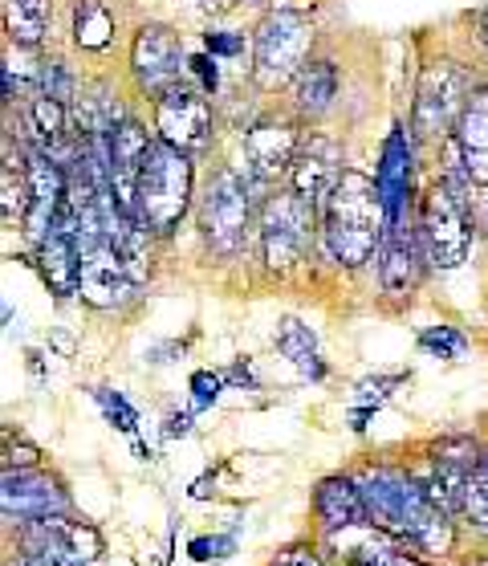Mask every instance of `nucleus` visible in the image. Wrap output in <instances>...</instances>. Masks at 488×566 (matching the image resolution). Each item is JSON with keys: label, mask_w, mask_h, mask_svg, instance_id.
I'll return each mask as SVG.
<instances>
[{"label": "nucleus", "mask_w": 488, "mask_h": 566, "mask_svg": "<svg viewBox=\"0 0 488 566\" xmlns=\"http://www.w3.org/2000/svg\"><path fill=\"white\" fill-rule=\"evenodd\" d=\"M386 232V205L374 176L347 168L330 200L321 205V245L335 265L359 270L379 253Z\"/></svg>", "instance_id": "obj_1"}, {"label": "nucleus", "mask_w": 488, "mask_h": 566, "mask_svg": "<svg viewBox=\"0 0 488 566\" xmlns=\"http://www.w3.org/2000/svg\"><path fill=\"white\" fill-rule=\"evenodd\" d=\"M192 155L176 151L163 139H155L142 155L139 184H135V220L151 237H168L192 208Z\"/></svg>", "instance_id": "obj_2"}, {"label": "nucleus", "mask_w": 488, "mask_h": 566, "mask_svg": "<svg viewBox=\"0 0 488 566\" xmlns=\"http://www.w3.org/2000/svg\"><path fill=\"white\" fill-rule=\"evenodd\" d=\"M480 86L476 74L456 57H427L420 77H415V98H412V130L415 143H444L452 139V130L460 123L464 106Z\"/></svg>", "instance_id": "obj_3"}, {"label": "nucleus", "mask_w": 488, "mask_h": 566, "mask_svg": "<svg viewBox=\"0 0 488 566\" xmlns=\"http://www.w3.org/2000/svg\"><path fill=\"white\" fill-rule=\"evenodd\" d=\"M314 21L301 9H269L253 29V65L248 77L261 94H277L294 86L297 70L309 62L314 50Z\"/></svg>", "instance_id": "obj_4"}, {"label": "nucleus", "mask_w": 488, "mask_h": 566, "mask_svg": "<svg viewBox=\"0 0 488 566\" xmlns=\"http://www.w3.org/2000/svg\"><path fill=\"white\" fill-rule=\"evenodd\" d=\"M420 237L427 249V265L432 270H460L473 249V208H468V192L452 188L448 180L427 184L420 196Z\"/></svg>", "instance_id": "obj_5"}, {"label": "nucleus", "mask_w": 488, "mask_h": 566, "mask_svg": "<svg viewBox=\"0 0 488 566\" xmlns=\"http://www.w3.org/2000/svg\"><path fill=\"white\" fill-rule=\"evenodd\" d=\"M257 196H253V176L236 168H220L204 188V205H200V232L204 245L216 258H236L248 241L253 217H257Z\"/></svg>", "instance_id": "obj_6"}, {"label": "nucleus", "mask_w": 488, "mask_h": 566, "mask_svg": "<svg viewBox=\"0 0 488 566\" xmlns=\"http://www.w3.org/2000/svg\"><path fill=\"white\" fill-rule=\"evenodd\" d=\"M318 232V208L301 200L294 188H277L273 196L261 200L257 212V241L261 261L273 273H289L297 261L306 258L309 241Z\"/></svg>", "instance_id": "obj_7"}, {"label": "nucleus", "mask_w": 488, "mask_h": 566, "mask_svg": "<svg viewBox=\"0 0 488 566\" xmlns=\"http://www.w3.org/2000/svg\"><path fill=\"white\" fill-rule=\"evenodd\" d=\"M354 481H359L362 502H367V526H379L403 542L412 538L415 517L424 514L427 505L424 485L412 473L391 469V464H371Z\"/></svg>", "instance_id": "obj_8"}, {"label": "nucleus", "mask_w": 488, "mask_h": 566, "mask_svg": "<svg viewBox=\"0 0 488 566\" xmlns=\"http://www.w3.org/2000/svg\"><path fill=\"white\" fill-rule=\"evenodd\" d=\"M127 70L135 91L147 94V98H163L168 91H176L188 74V50H183V38L171 25H159V21H147V25L135 29L127 53Z\"/></svg>", "instance_id": "obj_9"}, {"label": "nucleus", "mask_w": 488, "mask_h": 566, "mask_svg": "<svg viewBox=\"0 0 488 566\" xmlns=\"http://www.w3.org/2000/svg\"><path fill=\"white\" fill-rule=\"evenodd\" d=\"M17 546L25 558H41L50 566H91L103 558V534L91 522H74L65 514L38 517L17 526Z\"/></svg>", "instance_id": "obj_10"}, {"label": "nucleus", "mask_w": 488, "mask_h": 566, "mask_svg": "<svg viewBox=\"0 0 488 566\" xmlns=\"http://www.w3.org/2000/svg\"><path fill=\"white\" fill-rule=\"evenodd\" d=\"M155 139L183 155H204L216 139V115L200 86L180 82L176 91L155 98Z\"/></svg>", "instance_id": "obj_11"}, {"label": "nucleus", "mask_w": 488, "mask_h": 566, "mask_svg": "<svg viewBox=\"0 0 488 566\" xmlns=\"http://www.w3.org/2000/svg\"><path fill=\"white\" fill-rule=\"evenodd\" d=\"M301 118L289 115H261L257 123H248L241 135V151H244V171L253 180L269 184L289 176L297 159V147H301Z\"/></svg>", "instance_id": "obj_12"}, {"label": "nucleus", "mask_w": 488, "mask_h": 566, "mask_svg": "<svg viewBox=\"0 0 488 566\" xmlns=\"http://www.w3.org/2000/svg\"><path fill=\"white\" fill-rule=\"evenodd\" d=\"M82 253V277H77V297L94 310H118L127 306L139 282L135 273L127 270V261L118 253V245L110 237H98V241H86L77 245Z\"/></svg>", "instance_id": "obj_13"}, {"label": "nucleus", "mask_w": 488, "mask_h": 566, "mask_svg": "<svg viewBox=\"0 0 488 566\" xmlns=\"http://www.w3.org/2000/svg\"><path fill=\"white\" fill-rule=\"evenodd\" d=\"M342 176H347V168H342V143L335 135H326V130H306L301 147H297L294 168L285 176V188H294L301 200L321 208Z\"/></svg>", "instance_id": "obj_14"}, {"label": "nucleus", "mask_w": 488, "mask_h": 566, "mask_svg": "<svg viewBox=\"0 0 488 566\" xmlns=\"http://www.w3.org/2000/svg\"><path fill=\"white\" fill-rule=\"evenodd\" d=\"M427 265V249L424 237H420V220L412 224V217L391 220L383 232V245H379V282H383V294L391 297H407L415 294V285L424 277Z\"/></svg>", "instance_id": "obj_15"}, {"label": "nucleus", "mask_w": 488, "mask_h": 566, "mask_svg": "<svg viewBox=\"0 0 488 566\" xmlns=\"http://www.w3.org/2000/svg\"><path fill=\"white\" fill-rule=\"evenodd\" d=\"M0 505H4V522H38V517L65 514L62 481L50 476L45 469H21V473H4V490H0Z\"/></svg>", "instance_id": "obj_16"}, {"label": "nucleus", "mask_w": 488, "mask_h": 566, "mask_svg": "<svg viewBox=\"0 0 488 566\" xmlns=\"http://www.w3.org/2000/svg\"><path fill=\"white\" fill-rule=\"evenodd\" d=\"M33 261H38L41 282L50 285V294L74 297L77 277H82V253H77V232H74V212L70 205L62 208V217L53 224V232L33 245Z\"/></svg>", "instance_id": "obj_17"}, {"label": "nucleus", "mask_w": 488, "mask_h": 566, "mask_svg": "<svg viewBox=\"0 0 488 566\" xmlns=\"http://www.w3.org/2000/svg\"><path fill=\"white\" fill-rule=\"evenodd\" d=\"M412 130L395 127L391 139L383 143V159L374 168V184L383 192L386 205V224L391 220L412 217V176H415V147H412Z\"/></svg>", "instance_id": "obj_18"}, {"label": "nucleus", "mask_w": 488, "mask_h": 566, "mask_svg": "<svg viewBox=\"0 0 488 566\" xmlns=\"http://www.w3.org/2000/svg\"><path fill=\"white\" fill-rule=\"evenodd\" d=\"M452 143L460 147L464 171L473 188H488V82H480L464 106L460 123L452 130Z\"/></svg>", "instance_id": "obj_19"}, {"label": "nucleus", "mask_w": 488, "mask_h": 566, "mask_svg": "<svg viewBox=\"0 0 488 566\" xmlns=\"http://www.w3.org/2000/svg\"><path fill=\"white\" fill-rule=\"evenodd\" d=\"M314 517L326 534H347L367 526V502L354 476H326L314 490Z\"/></svg>", "instance_id": "obj_20"}, {"label": "nucleus", "mask_w": 488, "mask_h": 566, "mask_svg": "<svg viewBox=\"0 0 488 566\" xmlns=\"http://www.w3.org/2000/svg\"><path fill=\"white\" fill-rule=\"evenodd\" d=\"M294 115L297 118H321L330 115L338 103V91H342V74H338L335 57H309L294 77Z\"/></svg>", "instance_id": "obj_21"}, {"label": "nucleus", "mask_w": 488, "mask_h": 566, "mask_svg": "<svg viewBox=\"0 0 488 566\" xmlns=\"http://www.w3.org/2000/svg\"><path fill=\"white\" fill-rule=\"evenodd\" d=\"M33 188H29V155L13 147V135H4V168H0V208L9 229H25Z\"/></svg>", "instance_id": "obj_22"}, {"label": "nucleus", "mask_w": 488, "mask_h": 566, "mask_svg": "<svg viewBox=\"0 0 488 566\" xmlns=\"http://www.w3.org/2000/svg\"><path fill=\"white\" fill-rule=\"evenodd\" d=\"M118 17L106 0H74V13H70V38L77 50L103 53L115 45Z\"/></svg>", "instance_id": "obj_23"}, {"label": "nucleus", "mask_w": 488, "mask_h": 566, "mask_svg": "<svg viewBox=\"0 0 488 566\" xmlns=\"http://www.w3.org/2000/svg\"><path fill=\"white\" fill-rule=\"evenodd\" d=\"M25 123H29V130H33V147H45V151H57V147L74 135L70 103H57L50 94H33V98H29Z\"/></svg>", "instance_id": "obj_24"}, {"label": "nucleus", "mask_w": 488, "mask_h": 566, "mask_svg": "<svg viewBox=\"0 0 488 566\" xmlns=\"http://www.w3.org/2000/svg\"><path fill=\"white\" fill-rule=\"evenodd\" d=\"M4 33L17 50H41L50 33V0H4Z\"/></svg>", "instance_id": "obj_25"}, {"label": "nucleus", "mask_w": 488, "mask_h": 566, "mask_svg": "<svg viewBox=\"0 0 488 566\" xmlns=\"http://www.w3.org/2000/svg\"><path fill=\"white\" fill-rule=\"evenodd\" d=\"M347 566H427V563L424 558H415L403 538L371 526L359 542H354V546H350Z\"/></svg>", "instance_id": "obj_26"}, {"label": "nucleus", "mask_w": 488, "mask_h": 566, "mask_svg": "<svg viewBox=\"0 0 488 566\" xmlns=\"http://www.w3.org/2000/svg\"><path fill=\"white\" fill-rule=\"evenodd\" d=\"M273 343H277V350H282L301 375H309V379H321V375H326V363H321V355H318V338H314V331H309L306 322L282 318Z\"/></svg>", "instance_id": "obj_27"}, {"label": "nucleus", "mask_w": 488, "mask_h": 566, "mask_svg": "<svg viewBox=\"0 0 488 566\" xmlns=\"http://www.w3.org/2000/svg\"><path fill=\"white\" fill-rule=\"evenodd\" d=\"M452 542H456V517L448 510H439L436 502H427L424 514L415 517L407 546L415 554H427V558H444V554H452Z\"/></svg>", "instance_id": "obj_28"}, {"label": "nucleus", "mask_w": 488, "mask_h": 566, "mask_svg": "<svg viewBox=\"0 0 488 566\" xmlns=\"http://www.w3.org/2000/svg\"><path fill=\"white\" fill-rule=\"evenodd\" d=\"M33 77H38V91L33 94H50V98H57V103H77V77L74 70L62 62V57H41L38 65H33Z\"/></svg>", "instance_id": "obj_29"}, {"label": "nucleus", "mask_w": 488, "mask_h": 566, "mask_svg": "<svg viewBox=\"0 0 488 566\" xmlns=\"http://www.w3.org/2000/svg\"><path fill=\"white\" fill-rule=\"evenodd\" d=\"M460 517L476 530V534H485L488 538V457H485V464H476L473 476H468V485H464Z\"/></svg>", "instance_id": "obj_30"}, {"label": "nucleus", "mask_w": 488, "mask_h": 566, "mask_svg": "<svg viewBox=\"0 0 488 566\" xmlns=\"http://www.w3.org/2000/svg\"><path fill=\"white\" fill-rule=\"evenodd\" d=\"M432 461L439 464H452V469H464V473H473L476 464H485L488 452H480V444H476L473 437H444L432 444V452H427Z\"/></svg>", "instance_id": "obj_31"}, {"label": "nucleus", "mask_w": 488, "mask_h": 566, "mask_svg": "<svg viewBox=\"0 0 488 566\" xmlns=\"http://www.w3.org/2000/svg\"><path fill=\"white\" fill-rule=\"evenodd\" d=\"M420 347L427 355H439V359H460L464 350H468V343H464V335L456 326H432V331L420 335Z\"/></svg>", "instance_id": "obj_32"}, {"label": "nucleus", "mask_w": 488, "mask_h": 566, "mask_svg": "<svg viewBox=\"0 0 488 566\" xmlns=\"http://www.w3.org/2000/svg\"><path fill=\"white\" fill-rule=\"evenodd\" d=\"M21 469H41V449L25 437L4 432V473H21Z\"/></svg>", "instance_id": "obj_33"}, {"label": "nucleus", "mask_w": 488, "mask_h": 566, "mask_svg": "<svg viewBox=\"0 0 488 566\" xmlns=\"http://www.w3.org/2000/svg\"><path fill=\"white\" fill-rule=\"evenodd\" d=\"M188 74L195 77V86H200L208 98L220 91V57H212L208 50L204 53H192V57H188Z\"/></svg>", "instance_id": "obj_34"}, {"label": "nucleus", "mask_w": 488, "mask_h": 566, "mask_svg": "<svg viewBox=\"0 0 488 566\" xmlns=\"http://www.w3.org/2000/svg\"><path fill=\"white\" fill-rule=\"evenodd\" d=\"M204 50L212 53V57H241L244 38H241V33H232V29H208Z\"/></svg>", "instance_id": "obj_35"}, {"label": "nucleus", "mask_w": 488, "mask_h": 566, "mask_svg": "<svg viewBox=\"0 0 488 566\" xmlns=\"http://www.w3.org/2000/svg\"><path fill=\"white\" fill-rule=\"evenodd\" d=\"M269 566H326V563L318 558L314 546H285V551L273 554Z\"/></svg>", "instance_id": "obj_36"}, {"label": "nucleus", "mask_w": 488, "mask_h": 566, "mask_svg": "<svg viewBox=\"0 0 488 566\" xmlns=\"http://www.w3.org/2000/svg\"><path fill=\"white\" fill-rule=\"evenodd\" d=\"M98 399H103L106 416H110V420H118V428H135V420H139V416H135V408H130L118 391H115V396H110V391H98Z\"/></svg>", "instance_id": "obj_37"}, {"label": "nucleus", "mask_w": 488, "mask_h": 566, "mask_svg": "<svg viewBox=\"0 0 488 566\" xmlns=\"http://www.w3.org/2000/svg\"><path fill=\"white\" fill-rule=\"evenodd\" d=\"M192 387H195V403H200V408H204V403H212V399L220 396L216 387H220V375H208V371H200L192 379Z\"/></svg>", "instance_id": "obj_38"}, {"label": "nucleus", "mask_w": 488, "mask_h": 566, "mask_svg": "<svg viewBox=\"0 0 488 566\" xmlns=\"http://www.w3.org/2000/svg\"><path fill=\"white\" fill-rule=\"evenodd\" d=\"M236 4H241V0H204V9H208V13H232Z\"/></svg>", "instance_id": "obj_39"}, {"label": "nucleus", "mask_w": 488, "mask_h": 566, "mask_svg": "<svg viewBox=\"0 0 488 566\" xmlns=\"http://www.w3.org/2000/svg\"><path fill=\"white\" fill-rule=\"evenodd\" d=\"M188 424H192V420H188V416H171L168 432H171V437H176V432H188Z\"/></svg>", "instance_id": "obj_40"}, {"label": "nucleus", "mask_w": 488, "mask_h": 566, "mask_svg": "<svg viewBox=\"0 0 488 566\" xmlns=\"http://www.w3.org/2000/svg\"><path fill=\"white\" fill-rule=\"evenodd\" d=\"M480 41H485V45H488V9H485V13H480Z\"/></svg>", "instance_id": "obj_41"}, {"label": "nucleus", "mask_w": 488, "mask_h": 566, "mask_svg": "<svg viewBox=\"0 0 488 566\" xmlns=\"http://www.w3.org/2000/svg\"><path fill=\"white\" fill-rule=\"evenodd\" d=\"M468 566H488V558H476V563H468Z\"/></svg>", "instance_id": "obj_42"}, {"label": "nucleus", "mask_w": 488, "mask_h": 566, "mask_svg": "<svg viewBox=\"0 0 488 566\" xmlns=\"http://www.w3.org/2000/svg\"><path fill=\"white\" fill-rule=\"evenodd\" d=\"M485 232H488V205H485Z\"/></svg>", "instance_id": "obj_43"}]
</instances>
